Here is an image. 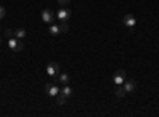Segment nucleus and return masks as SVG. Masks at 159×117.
Returning a JSON list of instances; mask_svg holds the SVG:
<instances>
[{
	"instance_id": "nucleus-1",
	"label": "nucleus",
	"mask_w": 159,
	"mask_h": 117,
	"mask_svg": "<svg viewBox=\"0 0 159 117\" xmlns=\"http://www.w3.org/2000/svg\"><path fill=\"white\" fill-rule=\"evenodd\" d=\"M8 48L11 49V51H15V52H19V51H22V48H24V44H22V40H19V38H10L8 40Z\"/></svg>"
},
{
	"instance_id": "nucleus-2",
	"label": "nucleus",
	"mask_w": 159,
	"mask_h": 117,
	"mask_svg": "<svg viewBox=\"0 0 159 117\" xmlns=\"http://www.w3.org/2000/svg\"><path fill=\"white\" fill-rule=\"evenodd\" d=\"M124 81H126V71L124 70H116L115 73H113V82L116 84V86H121V84H124Z\"/></svg>"
},
{
	"instance_id": "nucleus-3",
	"label": "nucleus",
	"mask_w": 159,
	"mask_h": 117,
	"mask_svg": "<svg viewBox=\"0 0 159 117\" xmlns=\"http://www.w3.org/2000/svg\"><path fill=\"white\" fill-rule=\"evenodd\" d=\"M42 21L46 22V24H52V22H54V11L49 10V8L43 10L42 11Z\"/></svg>"
},
{
	"instance_id": "nucleus-4",
	"label": "nucleus",
	"mask_w": 159,
	"mask_h": 117,
	"mask_svg": "<svg viewBox=\"0 0 159 117\" xmlns=\"http://www.w3.org/2000/svg\"><path fill=\"white\" fill-rule=\"evenodd\" d=\"M46 73H48L49 76H59V73H61V67H59V63H56V62L48 63V67H46Z\"/></svg>"
},
{
	"instance_id": "nucleus-5",
	"label": "nucleus",
	"mask_w": 159,
	"mask_h": 117,
	"mask_svg": "<svg viewBox=\"0 0 159 117\" xmlns=\"http://www.w3.org/2000/svg\"><path fill=\"white\" fill-rule=\"evenodd\" d=\"M45 90H46V94H48L49 97H56V95L61 92V89L56 86V82H48V84L45 86Z\"/></svg>"
},
{
	"instance_id": "nucleus-6",
	"label": "nucleus",
	"mask_w": 159,
	"mask_h": 117,
	"mask_svg": "<svg viewBox=\"0 0 159 117\" xmlns=\"http://www.w3.org/2000/svg\"><path fill=\"white\" fill-rule=\"evenodd\" d=\"M135 22H137V19H135V16H134V15H126V16L123 18V24L126 25V27H129V29L134 27Z\"/></svg>"
},
{
	"instance_id": "nucleus-7",
	"label": "nucleus",
	"mask_w": 159,
	"mask_h": 117,
	"mask_svg": "<svg viewBox=\"0 0 159 117\" xmlns=\"http://www.w3.org/2000/svg\"><path fill=\"white\" fill-rule=\"evenodd\" d=\"M70 15H72V11H70L69 8H61V10L57 11V15H56V16H57L61 21H69Z\"/></svg>"
},
{
	"instance_id": "nucleus-8",
	"label": "nucleus",
	"mask_w": 159,
	"mask_h": 117,
	"mask_svg": "<svg viewBox=\"0 0 159 117\" xmlns=\"http://www.w3.org/2000/svg\"><path fill=\"white\" fill-rule=\"evenodd\" d=\"M135 86H137V84H135L134 79H130V81L126 79L124 84H123V87L126 89V92H127V94H132V92H134V90H135Z\"/></svg>"
},
{
	"instance_id": "nucleus-9",
	"label": "nucleus",
	"mask_w": 159,
	"mask_h": 117,
	"mask_svg": "<svg viewBox=\"0 0 159 117\" xmlns=\"http://www.w3.org/2000/svg\"><path fill=\"white\" fill-rule=\"evenodd\" d=\"M126 94H127V92H126V89L123 87V84H121V86H116V89H115V95H116L118 98H123Z\"/></svg>"
},
{
	"instance_id": "nucleus-10",
	"label": "nucleus",
	"mask_w": 159,
	"mask_h": 117,
	"mask_svg": "<svg viewBox=\"0 0 159 117\" xmlns=\"http://www.w3.org/2000/svg\"><path fill=\"white\" fill-rule=\"evenodd\" d=\"M69 81H70V77H69V74H59V77L54 81V82H62V84H69Z\"/></svg>"
},
{
	"instance_id": "nucleus-11",
	"label": "nucleus",
	"mask_w": 159,
	"mask_h": 117,
	"mask_svg": "<svg viewBox=\"0 0 159 117\" xmlns=\"http://www.w3.org/2000/svg\"><path fill=\"white\" fill-rule=\"evenodd\" d=\"M72 92H73V90H72V89L69 87V84H65V86H64V87L61 89V94H62V95H65L67 98H69V97L72 95Z\"/></svg>"
},
{
	"instance_id": "nucleus-12",
	"label": "nucleus",
	"mask_w": 159,
	"mask_h": 117,
	"mask_svg": "<svg viewBox=\"0 0 159 117\" xmlns=\"http://www.w3.org/2000/svg\"><path fill=\"white\" fill-rule=\"evenodd\" d=\"M25 35H27L25 29H16V30H15V38H19V40H22Z\"/></svg>"
},
{
	"instance_id": "nucleus-13",
	"label": "nucleus",
	"mask_w": 159,
	"mask_h": 117,
	"mask_svg": "<svg viewBox=\"0 0 159 117\" xmlns=\"http://www.w3.org/2000/svg\"><path fill=\"white\" fill-rule=\"evenodd\" d=\"M59 30H61V33L69 32V24H67V21H62V22L59 24Z\"/></svg>"
},
{
	"instance_id": "nucleus-14",
	"label": "nucleus",
	"mask_w": 159,
	"mask_h": 117,
	"mask_svg": "<svg viewBox=\"0 0 159 117\" xmlns=\"http://www.w3.org/2000/svg\"><path fill=\"white\" fill-rule=\"evenodd\" d=\"M65 98H67V97H65V95H62L61 92L56 95V103H57V105H64V103H65Z\"/></svg>"
},
{
	"instance_id": "nucleus-15",
	"label": "nucleus",
	"mask_w": 159,
	"mask_h": 117,
	"mask_svg": "<svg viewBox=\"0 0 159 117\" xmlns=\"http://www.w3.org/2000/svg\"><path fill=\"white\" fill-rule=\"evenodd\" d=\"M49 33H51V35H59V33H61L59 25H54V24H52L51 27H49Z\"/></svg>"
},
{
	"instance_id": "nucleus-16",
	"label": "nucleus",
	"mask_w": 159,
	"mask_h": 117,
	"mask_svg": "<svg viewBox=\"0 0 159 117\" xmlns=\"http://www.w3.org/2000/svg\"><path fill=\"white\" fill-rule=\"evenodd\" d=\"M5 36L8 38V40H10V38H13V36H15V30H11V29H7V30H5Z\"/></svg>"
},
{
	"instance_id": "nucleus-17",
	"label": "nucleus",
	"mask_w": 159,
	"mask_h": 117,
	"mask_svg": "<svg viewBox=\"0 0 159 117\" xmlns=\"http://www.w3.org/2000/svg\"><path fill=\"white\" fill-rule=\"evenodd\" d=\"M57 2H59V5L64 8L65 5H69V3H70V0H57Z\"/></svg>"
},
{
	"instance_id": "nucleus-18",
	"label": "nucleus",
	"mask_w": 159,
	"mask_h": 117,
	"mask_svg": "<svg viewBox=\"0 0 159 117\" xmlns=\"http://www.w3.org/2000/svg\"><path fill=\"white\" fill-rule=\"evenodd\" d=\"M5 13H7V11H5V8H3V6H0V19H2V18L5 16Z\"/></svg>"
},
{
	"instance_id": "nucleus-19",
	"label": "nucleus",
	"mask_w": 159,
	"mask_h": 117,
	"mask_svg": "<svg viewBox=\"0 0 159 117\" xmlns=\"http://www.w3.org/2000/svg\"><path fill=\"white\" fill-rule=\"evenodd\" d=\"M0 43H2V35H0Z\"/></svg>"
}]
</instances>
